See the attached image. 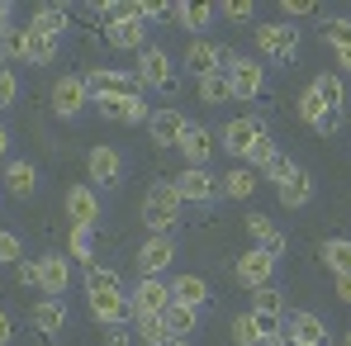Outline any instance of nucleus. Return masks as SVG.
I'll list each match as a JSON object with an SVG mask.
<instances>
[{
	"label": "nucleus",
	"mask_w": 351,
	"mask_h": 346,
	"mask_svg": "<svg viewBox=\"0 0 351 346\" xmlns=\"http://www.w3.org/2000/svg\"><path fill=\"white\" fill-rule=\"evenodd\" d=\"M176 219H180V195H176L171 180H157V185L147 190V199H143V223L157 237V232H171Z\"/></svg>",
	"instance_id": "obj_1"
},
{
	"label": "nucleus",
	"mask_w": 351,
	"mask_h": 346,
	"mask_svg": "<svg viewBox=\"0 0 351 346\" xmlns=\"http://www.w3.org/2000/svg\"><path fill=\"white\" fill-rule=\"evenodd\" d=\"M256 53L271 62H280V66H290L299 58V29L294 24H256Z\"/></svg>",
	"instance_id": "obj_2"
},
{
	"label": "nucleus",
	"mask_w": 351,
	"mask_h": 346,
	"mask_svg": "<svg viewBox=\"0 0 351 346\" xmlns=\"http://www.w3.org/2000/svg\"><path fill=\"white\" fill-rule=\"evenodd\" d=\"M105 38H110V48H119V53H143L147 48V24L138 14V0H133V14H114L105 24Z\"/></svg>",
	"instance_id": "obj_3"
},
{
	"label": "nucleus",
	"mask_w": 351,
	"mask_h": 346,
	"mask_svg": "<svg viewBox=\"0 0 351 346\" xmlns=\"http://www.w3.org/2000/svg\"><path fill=\"white\" fill-rule=\"evenodd\" d=\"M90 105L100 110V119H110V123H147L152 119L143 90H133V95H95Z\"/></svg>",
	"instance_id": "obj_4"
},
{
	"label": "nucleus",
	"mask_w": 351,
	"mask_h": 346,
	"mask_svg": "<svg viewBox=\"0 0 351 346\" xmlns=\"http://www.w3.org/2000/svg\"><path fill=\"white\" fill-rule=\"evenodd\" d=\"M138 81L147 90H176V66H171V53L167 48H143L138 53Z\"/></svg>",
	"instance_id": "obj_5"
},
{
	"label": "nucleus",
	"mask_w": 351,
	"mask_h": 346,
	"mask_svg": "<svg viewBox=\"0 0 351 346\" xmlns=\"http://www.w3.org/2000/svg\"><path fill=\"white\" fill-rule=\"evenodd\" d=\"M171 185H176V195H180V204H185V199H190V204H209V199L223 195V190H219V175L209 171V166H185Z\"/></svg>",
	"instance_id": "obj_6"
},
{
	"label": "nucleus",
	"mask_w": 351,
	"mask_h": 346,
	"mask_svg": "<svg viewBox=\"0 0 351 346\" xmlns=\"http://www.w3.org/2000/svg\"><path fill=\"white\" fill-rule=\"evenodd\" d=\"M86 90H90V100H95V95H133V90H143V81H138V71L90 66V71H86Z\"/></svg>",
	"instance_id": "obj_7"
},
{
	"label": "nucleus",
	"mask_w": 351,
	"mask_h": 346,
	"mask_svg": "<svg viewBox=\"0 0 351 346\" xmlns=\"http://www.w3.org/2000/svg\"><path fill=\"white\" fill-rule=\"evenodd\" d=\"M228 86H233V100H256L266 90V66L233 53V62H228Z\"/></svg>",
	"instance_id": "obj_8"
},
{
	"label": "nucleus",
	"mask_w": 351,
	"mask_h": 346,
	"mask_svg": "<svg viewBox=\"0 0 351 346\" xmlns=\"http://www.w3.org/2000/svg\"><path fill=\"white\" fill-rule=\"evenodd\" d=\"M167 304H171V285L157 280V275H138V285L128 289L133 318H138V313H167Z\"/></svg>",
	"instance_id": "obj_9"
},
{
	"label": "nucleus",
	"mask_w": 351,
	"mask_h": 346,
	"mask_svg": "<svg viewBox=\"0 0 351 346\" xmlns=\"http://www.w3.org/2000/svg\"><path fill=\"white\" fill-rule=\"evenodd\" d=\"M185 133H190V119L180 114L176 105H162V110H152V119H147V138L157 147H180Z\"/></svg>",
	"instance_id": "obj_10"
},
{
	"label": "nucleus",
	"mask_w": 351,
	"mask_h": 346,
	"mask_svg": "<svg viewBox=\"0 0 351 346\" xmlns=\"http://www.w3.org/2000/svg\"><path fill=\"white\" fill-rule=\"evenodd\" d=\"M233 275H237V285H247V289L271 285V280H276V256H271V251H261V247H252V251H242V256H237Z\"/></svg>",
	"instance_id": "obj_11"
},
{
	"label": "nucleus",
	"mask_w": 351,
	"mask_h": 346,
	"mask_svg": "<svg viewBox=\"0 0 351 346\" xmlns=\"http://www.w3.org/2000/svg\"><path fill=\"white\" fill-rule=\"evenodd\" d=\"M66 219H71V228H100V195L90 190V185H71L66 190Z\"/></svg>",
	"instance_id": "obj_12"
},
{
	"label": "nucleus",
	"mask_w": 351,
	"mask_h": 346,
	"mask_svg": "<svg viewBox=\"0 0 351 346\" xmlns=\"http://www.w3.org/2000/svg\"><path fill=\"white\" fill-rule=\"evenodd\" d=\"M176 261V237L171 232H157V237H147L143 247H138V275H157L162 280V271Z\"/></svg>",
	"instance_id": "obj_13"
},
{
	"label": "nucleus",
	"mask_w": 351,
	"mask_h": 346,
	"mask_svg": "<svg viewBox=\"0 0 351 346\" xmlns=\"http://www.w3.org/2000/svg\"><path fill=\"white\" fill-rule=\"evenodd\" d=\"M228 62H233V53H228V48H219V43H209V38H195V43L185 48V71H195V76L228 71Z\"/></svg>",
	"instance_id": "obj_14"
},
{
	"label": "nucleus",
	"mask_w": 351,
	"mask_h": 346,
	"mask_svg": "<svg viewBox=\"0 0 351 346\" xmlns=\"http://www.w3.org/2000/svg\"><path fill=\"white\" fill-rule=\"evenodd\" d=\"M86 105H90L86 76H58V86H53V110H58L62 119H76Z\"/></svg>",
	"instance_id": "obj_15"
},
{
	"label": "nucleus",
	"mask_w": 351,
	"mask_h": 346,
	"mask_svg": "<svg viewBox=\"0 0 351 346\" xmlns=\"http://www.w3.org/2000/svg\"><path fill=\"white\" fill-rule=\"evenodd\" d=\"M261 133H266V128H261L256 119H247V114H242V119H228V123H223V133H219V147H228L233 157H247V147H252Z\"/></svg>",
	"instance_id": "obj_16"
},
{
	"label": "nucleus",
	"mask_w": 351,
	"mask_h": 346,
	"mask_svg": "<svg viewBox=\"0 0 351 346\" xmlns=\"http://www.w3.org/2000/svg\"><path fill=\"white\" fill-rule=\"evenodd\" d=\"M285 337H299L308 346H328V323L308 308H294V313H285Z\"/></svg>",
	"instance_id": "obj_17"
},
{
	"label": "nucleus",
	"mask_w": 351,
	"mask_h": 346,
	"mask_svg": "<svg viewBox=\"0 0 351 346\" xmlns=\"http://www.w3.org/2000/svg\"><path fill=\"white\" fill-rule=\"evenodd\" d=\"M71 285V266H66V256H38V289L48 294V299H62Z\"/></svg>",
	"instance_id": "obj_18"
},
{
	"label": "nucleus",
	"mask_w": 351,
	"mask_h": 346,
	"mask_svg": "<svg viewBox=\"0 0 351 346\" xmlns=\"http://www.w3.org/2000/svg\"><path fill=\"white\" fill-rule=\"evenodd\" d=\"M86 166H90V180H100V185H119V175H123V157H119L110 143H100V147H90Z\"/></svg>",
	"instance_id": "obj_19"
},
{
	"label": "nucleus",
	"mask_w": 351,
	"mask_h": 346,
	"mask_svg": "<svg viewBox=\"0 0 351 346\" xmlns=\"http://www.w3.org/2000/svg\"><path fill=\"white\" fill-rule=\"evenodd\" d=\"M180 157H185V166H209L214 162V133L190 123V133L180 138Z\"/></svg>",
	"instance_id": "obj_20"
},
{
	"label": "nucleus",
	"mask_w": 351,
	"mask_h": 346,
	"mask_svg": "<svg viewBox=\"0 0 351 346\" xmlns=\"http://www.w3.org/2000/svg\"><path fill=\"white\" fill-rule=\"evenodd\" d=\"M90 313L105 323V328H119V323H133V308H128V294H90Z\"/></svg>",
	"instance_id": "obj_21"
},
{
	"label": "nucleus",
	"mask_w": 351,
	"mask_h": 346,
	"mask_svg": "<svg viewBox=\"0 0 351 346\" xmlns=\"http://www.w3.org/2000/svg\"><path fill=\"white\" fill-rule=\"evenodd\" d=\"M242 223H247V237H256V242H261V251H271V256H280V251L290 247V242H285V232L276 228L266 214H247Z\"/></svg>",
	"instance_id": "obj_22"
},
{
	"label": "nucleus",
	"mask_w": 351,
	"mask_h": 346,
	"mask_svg": "<svg viewBox=\"0 0 351 346\" xmlns=\"http://www.w3.org/2000/svg\"><path fill=\"white\" fill-rule=\"evenodd\" d=\"M214 294L204 285V275H176L171 280V304H185V308H204Z\"/></svg>",
	"instance_id": "obj_23"
},
{
	"label": "nucleus",
	"mask_w": 351,
	"mask_h": 346,
	"mask_svg": "<svg viewBox=\"0 0 351 346\" xmlns=\"http://www.w3.org/2000/svg\"><path fill=\"white\" fill-rule=\"evenodd\" d=\"M29 323H34L38 332H48V337H53V332L66 328V304H62V299H38V304L29 308Z\"/></svg>",
	"instance_id": "obj_24"
},
{
	"label": "nucleus",
	"mask_w": 351,
	"mask_h": 346,
	"mask_svg": "<svg viewBox=\"0 0 351 346\" xmlns=\"http://www.w3.org/2000/svg\"><path fill=\"white\" fill-rule=\"evenodd\" d=\"M58 53H62V38H48L38 29H24V62L48 66V62H58Z\"/></svg>",
	"instance_id": "obj_25"
},
{
	"label": "nucleus",
	"mask_w": 351,
	"mask_h": 346,
	"mask_svg": "<svg viewBox=\"0 0 351 346\" xmlns=\"http://www.w3.org/2000/svg\"><path fill=\"white\" fill-rule=\"evenodd\" d=\"M308 90H313V95H318L328 110H342V105H347V81H342L337 71H318Z\"/></svg>",
	"instance_id": "obj_26"
},
{
	"label": "nucleus",
	"mask_w": 351,
	"mask_h": 346,
	"mask_svg": "<svg viewBox=\"0 0 351 346\" xmlns=\"http://www.w3.org/2000/svg\"><path fill=\"white\" fill-rule=\"evenodd\" d=\"M5 185H10V195L29 199V195L38 190V166H34V162H10V166H5Z\"/></svg>",
	"instance_id": "obj_27"
},
{
	"label": "nucleus",
	"mask_w": 351,
	"mask_h": 346,
	"mask_svg": "<svg viewBox=\"0 0 351 346\" xmlns=\"http://www.w3.org/2000/svg\"><path fill=\"white\" fill-rule=\"evenodd\" d=\"M162 318H167V332H171V337H185V342H190V337L199 332V308L167 304V313H162Z\"/></svg>",
	"instance_id": "obj_28"
},
{
	"label": "nucleus",
	"mask_w": 351,
	"mask_h": 346,
	"mask_svg": "<svg viewBox=\"0 0 351 346\" xmlns=\"http://www.w3.org/2000/svg\"><path fill=\"white\" fill-rule=\"evenodd\" d=\"M318 256H323V266L332 275H351V237H328L318 247Z\"/></svg>",
	"instance_id": "obj_29"
},
{
	"label": "nucleus",
	"mask_w": 351,
	"mask_h": 346,
	"mask_svg": "<svg viewBox=\"0 0 351 346\" xmlns=\"http://www.w3.org/2000/svg\"><path fill=\"white\" fill-rule=\"evenodd\" d=\"M171 19L180 24V29H190L195 38L214 24V5H171Z\"/></svg>",
	"instance_id": "obj_30"
},
{
	"label": "nucleus",
	"mask_w": 351,
	"mask_h": 346,
	"mask_svg": "<svg viewBox=\"0 0 351 346\" xmlns=\"http://www.w3.org/2000/svg\"><path fill=\"white\" fill-rule=\"evenodd\" d=\"M276 195H280L285 209H304V204L313 199V180H308V171H294L285 185H276Z\"/></svg>",
	"instance_id": "obj_31"
},
{
	"label": "nucleus",
	"mask_w": 351,
	"mask_h": 346,
	"mask_svg": "<svg viewBox=\"0 0 351 346\" xmlns=\"http://www.w3.org/2000/svg\"><path fill=\"white\" fill-rule=\"evenodd\" d=\"M66 24H71V19H66V10H62V5H38V10H34V19H29V29H38V34H48V38H62V34H66Z\"/></svg>",
	"instance_id": "obj_32"
},
{
	"label": "nucleus",
	"mask_w": 351,
	"mask_h": 346,
	"mask_svg": "<svg viewBox=\"0 0 351 346\" xmlns=\"http://www.w3.org/2000/svg\"><path fill=\"white\" fill-rule=\"evenodd\" d=\"M86 294H128V289L119 280V271H110V266H86Z\"/></svg>",
	"instance_id": "obj_33"
},
{
	"label": "nucleus",
	"mask_w": 351,
	"mask_h": 346,
	"mask_svg": "<svg viewBox=\"0 0 351 346\" xmlns=\"http://www.w3.org/2000/svg\"><path fill=\"white\" fill-rule=\"evenodd\" d=\"M199 100H204V105H228V100H233L228 71H209V76H199Z\"/></svg>",
	"instance_id": "obj_34"
},
{
	"label": "nucleus",
	"mask_w": 351,
	"mask_h": 346,
	"mask_svg": "<svg viewBox=\"0 0 351 346\" xmlns=\"http://www.w3.org/2000/svg\"><path fill=\"white\" fill-rule=\"evenodd\" d=\"M252 313H266V318H285L290 308H285V294L276 285H261V289H252Z\"/></svg>",
	"instance_id": "obj_35"
},
{
	"label": "nucleus",
	"mask_w": 351,
	"mask_h": 346,
	"mask_svg": "<svg viewBox=\"0 0 351 346\" xmlns=\"http://www.w3.org/2000/svg\"><path fill=\"white\" fill-rule=\"evenodd\" d=\"M219 190H223L228 199H247V195L256 190V175L247 171V166H233L228 175H219Z\"/></svg>",
	"instance_id": "obj_36"
},
{
	"label": "nucleus",
	"mask_w": 351,
	"mask_h": 346,
	"mask_svg": "<svg viewBox=\"0 0 351 346\" xmlns=\"http://www.w3.org/2000/svg\"><path fill=\"white\" fill-rule=\"evenodd\" d=\"M133 332L143 337V346H147V342H167V337H171L162 313H138V318H133Z\"/></svg>",
	"instance_id": "obj_37"
},
{
	"label": "nucleus",
	"mask_w": 351,
	"mask_h": 346,
	"mask_svg": "<svg viewBox=\"0 0 351 346\" xmlns=\"http://www.w3.org/2000/svg\"><path fill=\"white\" fill-rule=\"evenodd\" d=\"M66 251H71L81 266H95V232H90V228H71V237H66Z\"/></svg>",
	"instance_id": "obj_38"
},
{
	"label": "nucleus",
	"mask_w": 351,
	"mask_h": 346,
	"mask_svg": "<svg viewBox=\"0 0 351 346\" xmlns=\"http://www.w3.org/2000/svg\"><path fill=\"white\" fill-rule=\"evenodd\" d=\"M228 332H233V342H237V346H261V332H256V313H237Z\"/></svg>",
	"instance_id": "obj_39"
},
{
	"label": "nucleus",
	"mask_w": 351,
	"mask_h": 346,
	"mask_svg": "<svg viewBox=\"0 0 351 346\" xmlns=\"http://www.w3.org/2000/svg\"><path fill=\"white\" fill-rule=\"evenodd\" d=\"M323 43H332V48H351V19H323Z\"/></svg>",
	"instance_id": "obj_40"
},
{
	"label": "nucleus",
	"mask_w": 351,
	"mask_h": 346,
	"mask_svg": "<svg viewBox=\"0 0 351 346\" xmlns=\"http://www.w3.org/2000/svg\"><path fill=\"white\" fill-rule=\"evenodd\" d=\"M24 261V242L10 228H0V266H19Z\"/></svg>",
	"instance_id": "obj_41"
},
{
	"label": "nucleus",
	"mask_w": 351,
	"mask_h": 346,
	"mask_svg": "<svg viewBox=\"0 0 351 346\" xmlns=\"http://www.w3.org/2000/svg\"><path fill=\"white\" fill-rule=\"evenodd\" d=\"M294 171H299V166H294V162L285 157V152H276V157H271V162L261 166V175H266V180H276V185H285V180H290Z\"/></svg>",
	"instance_id": "obj_42"
},
{
	"label": "nucleus",
	"mask_w": 351,
	"mask_h": 346,
	"mask_svg": "<svg viewBox=\"0 0 351 346\" xmlns=\"http://www.w3.org/2000/svg\"><path fill=\"white\" fill-rule=\"evenodd\" d=\"M294 110H299V119H304V123H313V119L323 114V110H328V105H323V100H318V95H313V90H304V95H299V100H294Z\"/></svg>",
	"instance_id": "obj_43"
},
{
	"label": "nucleus",
	"mask_w": 351,
	"mask_h": 346,
	"mask_svg": "<svg viewBox=\"0 0 351 346\" xmlns=\"http://www.w3.org/2000/svg\"><path fill=\"white\" fill-rule=\"evenodd\" d=\"M271 157H276V143H271V138L261 133V138H256V143L247 147V162H252V166H266Z\"/></svg>",
	"instance_id": "obj_44"
},
{
	"label": "nucleus",
	"mask_w": 351,
	"mask_h": 346,
	"mask_svg": "<svg viewBox=\"0 0 351 346\" xmlns=\"http://www.w3.org/2000/svg\"><path fill=\"white\" fill-rule=\"evenodd\" d=\"M308 128H313V133H323V138H332V133L342 128V110H323V114L313 119Z\"/></svg>",
	"instance_id": "obj_45"
},
{
	"label": "nucleus",
	"mask_w": 351,
	"mask_h": 346,
	"mask_svg": "<svg viewBox=\"0 0 351 346\" xmlns=\"http://www.w3.org/2000/svg\"><path fill=\"white\" fill-rule=\"evenodd\" d=\"M14 95H19V81H14V71H10V66H0V110H10V105H14Z\"/></svg>",
	"instance_id": "obj_46"
},
{
	"label": "nucleus",
	"mask_w": 351,
	"mask_h": 346,
	"mask_svg": "<svg viewBox=\"0 0 351 346\" xmlns=\"http://www.w3.org/2000/svg\"><path fill=\"white\" fill-rule=\"evenodd\" d=\"M138 14H143V24L147 19H171V5L167 0H138Z\"/></svg>",
	"instance_id": "obj_47"
},
{
	"label": "nucleus",
	"mask_w": 351,
	"mask_h": 346,
	"mask_svg": "<svg viewBox=\"0 0 351 346\" xmlns=\"http://www.w3.org/2000/svg\"><path fill=\"white\" fill-rule=\"evenodd\" d=\"M219 14H223V19H237V24H247V19H252V5H247V0H228V5H219Z\"/></svg>",
	"instance_id": "obj_48"
},
{
	"label": "nucleus",
	"mask_w": 351,
	"mask_h": 346,
	"mask_svg": "<svg viewBox=\"0 0 351 346\" xmlns=\"http://www.w3.org/2000/svg\"><path fill=\"white\" fill-rule=\"evenodd\" d=\"M10 58H24V29H10L5 34V62Z\"/></svg>",
	"instance_id": "obj_49"
},
{
	"label": "nucleus",
	"mask_w": 351,
	"mask_h": 346,
	"mask_svg": "<svg viewBox=\"0 0 351 346\" xmlns=\"http://www.w3.org/2000/svg\"><path fill=\"white\" fill-rule=\"evenodd\" d=\"M105 346H133V337H128V323H119V328H105Z\"/></svg>",
	"instance_id": "obj_50"
},
{
	"label": "nucleus",
	"mask_w": 351,
	"mask_h": 346,
	"mask_svg": "<svg viewBox=\"0 0 351 346\" xmlns=\"http://www.w3.org/2000/svg\"><path fill=\"white\" fill-rule=\"evenodd\" d=\"M304 14H313V5H308V0H285V24L304 19Z\"/></svg>",
	"instance_id": "obj_51"
},
{
	"label": "nucleus",
	"mask_w": 351,
	"mask_h": 346,
	"mask_svg": "<svg viewBox=\"0 0 351 346\" xmlns=\"http://www.w3.org/2000/svg\"><path fill=\"white\" fill-rule=\"evenodd\" d=\"M14 275H19V285H38V261H19Z\"/></svg>",
	"instance_id": "obj_52"
},
{
	"label": "nucleus",
	"mask_w": 351,
	"mask_h": 346,
	"mask_svg": "<svg viewBox=\"0 0 351 346\" xmlns=\"http://www.w3.org/2000/svg\"><path fill=\"white\" fill-rule=\"evenodd\" d=\"M14 342V323H10V313L0 308V346H10Z\"/></svg>",
	"instance_id": "obj_53"
},
{
	"label": "nucleus",
	"mask_w": 351,
	"mask_h": 346,
	"mask_svg": "<svg viewBox=\"0 0 351 346\" xmlns=\"http://www.w3.org/2000/svg\"><path fill=\"white\" fill-rule=\"evenodd\" d=\"M332 289H337L342 304H351V275H332Z\"/></svg>",
	"instance_id": "obj_54"
},
{
	"label": "nucleus",
	"mask_w": 351,
	"mask_h": 346,
	"mask_svg": "<svg viewBox=\"0 0 351 346\" xmlns=\"http://www.w3.org/2000/svg\"><path fill=\"white\" fill-rule=\"evenodd\" d=\"M10 14H14V5H10V0H0V34H10V29H14V24H10Z\"/></svg>",
	"instance_id": "obj_55"
},
{
	"label": "nucleus",
	"mask_w": 351,
	"mask_h": 346,
	"mask_svg": "<svg viewBox=\"0 0 351 346\" xmlns=\"http://www.w3.org/2000/svg\"><path fill=\"white\" fill-rule=\"evenodd\" d=\"M5 166H10V133L0 128V171H5Z\"/></svg>",
	"instance_id": "obj_56"
},
{
	"label": "nucleus",
	"mask_w": 351,
	"mask_h": 346,
	"mask_svg": "<svg viewBox=\"0 0 351 346\" xmlns=\"http://www.w3.org/2000/svg\"><path fill=\"white\" fill-rule=\"evenodd\" d=\"M332 58H337V66H342V71H351V48H332Z\"/></svg>",
	"instance_id": "obj_57"
},
{
	"label": "nucleus",
	"mask_w": 351,
	"mask_h": 346,
	"mask_svg": "<svg viewBox=\"0 0 351 346\" xmlns=\"http://www.w3.org/2000/svg\"><path fill=\"white\" fill-rule=\"evenodd\" d=\"M285 346H308V342H299V337H285Z\"/></svg>",
	"instance_id": "obj_58"
},
{
	"label": "nucleus",
	"mask_w": 351,
	"mask_h": 346,
	"mask_svg": "<svg viewBox=\"0 0 351 346\" xmlns=\"http://www.w3.org/2000/svg\"><path fill=\"white\" fill-rule=\"evenodd\" d=\"M147 346H171V337H167V342H147Z\"/></svg>",
	"instance_id": "obj_59"
},
{
	"label": "nucleus",
	"mask_w": 351,
	"mask_h": 346,
	"mask_svg": "<svg viewBox=\"0 0 351 346\" xmlns=\"http://www.w3.org/2000/svg\"><path fill=\"white\" fill-rule=\"evenodd\" d=\"M347 346H351V328H347Z\"/></svg>",
	"instance_id": "obj_60"
}]
</instances>
